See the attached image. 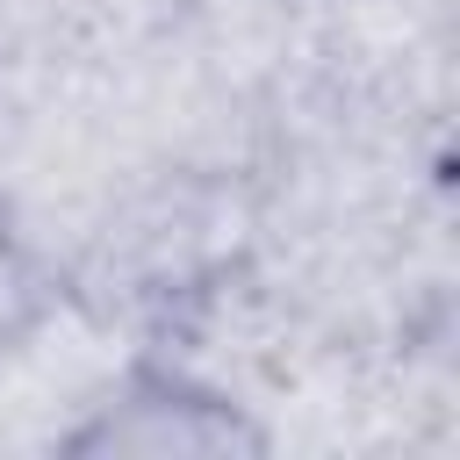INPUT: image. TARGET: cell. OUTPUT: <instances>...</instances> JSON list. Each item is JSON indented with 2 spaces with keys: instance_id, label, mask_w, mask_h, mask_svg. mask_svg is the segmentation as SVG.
I'll return each mask as SVG.
<instances>
[{
  "instance_id": "obj_1",
  "label": "cell",
  "mask_w": 460,
  "mask_h": 460,
  "mask_svg": "<svg viewBox=\"0 0 460 460\" xmlns=\"http://www.w3.org/2000/svg\"><path fill=\"white\" fill-rule=\"evenodd\" d=\"M266 431L208 381L137 359L122 388L65 438V453H259Z\"/></svg>"
},
{
  "instance_id": "obj_2",
  "label": "cell",
  "mask_w": 460,
  "mask_h": 460,
  "mask_svg": "<svg viewBox=\"0 0 460 460\" xmlns=\"http://www.w3.org/2000/svg\"><path fill=\"white\" fill-rule=\"evenodd\" d=\"M50 316H58V273L0 208V359H14Z\"/></svg>"
}]
</instances>
